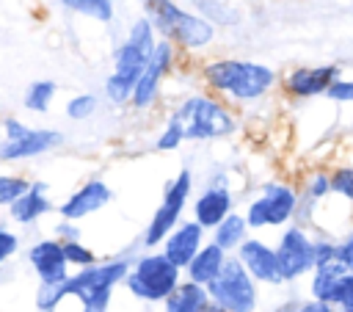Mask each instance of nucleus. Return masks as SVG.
I'll use <instances>...</instances> for the list:
<instances>
[{
	"label": "nucleus",
	"instance_id": "12",
	"mask_svg": "<svg viewBox=\"0 0 353 312\" xmlns=\"http://www.w3.org/2000/svg\"><path fill=\"white\" fill-rule=\"evenodd\" d=\"M237 260L243 262V268L248 271V276L256 279V282H268V284L284 282L281 279V271H279L276 251L270 246H265L262 240H243L237 246Z\"/></svg>",
	"mask_w": 353,
	"mask_h": 312
},
{
	"label": "nucleus",
	"instance_id": "8",
	"mask_svg": "<svg viewBox=\"0 0 353 312\" xmlns=\"http://www.w3.org/2000/svg\"><path fill=\"white\" fill-rule=\"evenodd\" d=\"M295 207H298L295 191L287 185L270 182V185H265L262 196L248 204L245 221H248V226H279L292 218Z\"/></svg>",
	"mask_w": 353,
	"mask_h": 312
},
{
	"label": "nucleus",
	"instance_id": "15",
	"mask_svg": "<svg viewBox=\"0 0 353 312\" xmlns=\"http://www.w3.org/2000/svg\"><path fill=\"white\" fill-rule=\"evenodd\" d=\"M201 240H204V226L196 221H185L176 229H171V235L165 237V257L176 268H188L190 260L201 251Z\"/></svg>",
	"mask_w": 353,
	"mask_h": 312
},
{
	"label": "nucleus",
	"instance_id": "1",
	"mask_svg": "<svg viewBox=\"0 0 353 312\" xmlns=\"http://www.w3.org/2000/svg\"><path fill=\"white\" fill-rule=\"evenodd\" d=\"M154 28L149 19H138L130 33H127V41L116 50V66L110 72V77L105 80V91H108V99L113 102H124L132 97V88L135 83L141 80L143 69L149 66L152 55H154Z\"/></svg>",
	"mask_w": 353,
	"mask_h": 312
},
{
	"label": "nucleus",
	"instance_id": "20",
	"mask_svg": "<svg viewBox=\"0 0 353 312\" xmlns=\"http://www.w3.org/2000/svg\"><path fill=\"white\" fill-rule=\"evenodd\" d=\"M223 262H226V251H223L221 246H215V243L201 246V251H199V254L190 260V265H188V276H190V282L207 287V284L221 273Z\"/></svg>",
	"mask_w": 353,
	"mask_h": 312
},
{
	"label": "nucleus",
	"instance_id": "16",
	"mask_svg": "<svg viewBox=\"0 0 353 312\" xmlns=\"http://www.w3.org/2000/svg\"><path fill=\"white\" fill-rule=\"evenodd\" d=\"M58 144H61V133L58 130H28V135H22L17 141H3L0 144V160L11 163V160L36 157L41 152H50Z\"/></svg>",
	"mask_w": 353,
	"mask_h": 312
},
{
	"label": "nucleus",
	"instance_id": "6",
	"mask_svg": "<svg viewBox=\"0 0 353 312\" xmlns=\"http://www.w3.org/2000/svg\"><path fill=\"white\" fill-rule=\"evenodd\" d=\"M179 284V268L165 254H146L127 273V287L143 301H165Z\"/></svg>",
	"mask_w": 353,
	"mask_h": 312
},
{
	"label": "nucleus",
	"instance_id": "40",
	"mask_svg": "<svg viewBox=\"0 0 353 312\" xmlns=\"http://www.w3.org/2000/svg\"><path fill=\"white\" fill-rule=\"evenodd\" d=\"M204 312H223V309H218V306H215V304H212V306H207V309H204Z\"/></svg>",
	"mask_w": 353,
	"mask_h": 312
},
{
	"label": "nucleus",
	"instance_id": "26",
	"mask_svg": "<svg viewBox=\"0 0 353 312\" xmlns=\"http://www.w3.org/2000/svg\"><path fill=\"white\" fill-rule=\"evenodd\" d=\"M30 188L28 179L17 177V174H0V204H14L25 191Z\"/></svg>",
	"mask_w": 353,
	"mask_h": 312
},
{
	"label": "nucleus",
	"instance_id": "5",
	"mask_svg": "<svg viewBox=\"0 0 353 312\" xmlns=\"http://www.w3.org/2000/svg\"><path fill=\"white\" fill-rule=\"evenodd\" d=\"M207 295L223 312H254L256 306L254 279L248 276V271L237 257L223 262L221 273L207 284Z\"/></svg>",
	"mask_w": 353,
	"mask_h": 312
},
{
	"label": "nucleus",
	"instance_id": "21",
	"mask_svg": "<svg viewBox=\"0 0 353 312\" xmlns=\"http://www.w3.org/2000/svg\"><path fill=\"white\" fill-rule=\"evenodd\" d=\"M207 306H210L207 287L196 282L176 284V290L165 298V312H204Z\"/></svg>",
	"mask_w": 353,
	"mask_h": 312
},
{
	"label": "nucleus",
	"instance_id": "28",
	"mask_svg": "<svg viewBox=\"0 0 353 312\" xmlns=\"http://www.w3.org/2000/svg\"><path fill=\"white\" fill-rule=\"evenodd\" d=\"M63 257H66V262L69 265H77V268H88V265H94V251L88 248V246H83L80 240H66L63 243Z\"/></svg>",
	"mask_w": 353,
	"mask_h": 312
},
{
	"label": "nucleus",
	"instance_id": "18",
	"mask_svg": "<svg viewBox=\"0 0 353 312\" xmlns=\"http://www.w3.org/2000/svg\"><path fill=\"white\" fill-rule=\"evenodd\" d=\"M336 75H339L336 66H314V69L303 66L287 77V88L298 97H314V94L328 91V86L336 80Z\"/></svg>",
	"mask_w": 353,
	"mask_h": 312
},
{
	"label": "nucleus",
	"instance_id": "13",
	"mask_svg": "<svg viewBox=\"0 0 353 312\" xmlns=\"http://www.w3.org/2000/svg\"><path fill=\"white\" fill-rule=\"evenodd\" d=\"M171 58H174V47L168 44V41H160L157 47H154V55H152V61H149V66L143 69V75H141V80L135 83V88H132V105H138V108H146V105H152L154 102V97H157V88H160V80H163V75L168 72V66H171Z\"/></svg>",
	"mask_w": 353,
	"mask_h": 312
},
{
	"label": "nucleus",
	"instance_id": "34",
	"mask_svg": "<svg viewBox=\"0 0 353 312\" xmlns=\"http://www.w3.org/2000/svg\"><path fill=\"white\" fill-rule=\"evenodd\" d=\"M3 130H6V141H17V138L28 135V130H30V127L11 116V119H6V121H3Z\"/></svg>",
	"mask_w": 353,
	"mask_h": 312
},
{
	"label": "nucleus",
	"instance_id": "2",
	"mask_svg": "<svg viewBox=\"0 0 353 312\" xmlns=\"http://www.w3.org/2000/svg\"><path fill=\"white\" fill-rule=\"evenodd\" d=\"M127 273H130V265L124 260H113L105 265H88L80 273L69 276L58 290H61V298H69V295L80 298L83 309L88 312H105L116 282L127 279Z\"/></svg>",
	"mask_w": 353,
	"mask_h": 312
},
{
	"label": "nucleus",
	"instance_id": "32",
	"mask_svg": "<svg viewBox=\"0 0 353 312\" xmlns=\"http://www.w3.org/2000/svg\"><path fill=\"white\" fill-rule=\"evenodd\" d=\"M19 248V237L11 229H0V262H6L8 257H14Z\"/></svg>",
	"mask_w": 353,
	"mask_h": 312
},
{
	"label": "nucleus",
	"instance_id": "29",
	"mask_svg": "<svg viewBox=\"0 0 353 312\" xmlns=\"http://www.w3.org/2000/svg\"><path fill=\"white\" fill-rule=\"evenodd\" d=\"M97 110V97L94 94H77L66 102V116L69 119H88Z\"/></svg>",
	"mask_w": 353,
	"mask_h": 312
},
{
	"label": "nucleus",
	"instance_id": "4",
	"mask_svg": "<svg viewBox=\"0 0 353 312\" xmlns=\"http://www.w3.org/2000/svg\"><path fill=\"white\" fill-rule=\"evenodd\" d=\"M143 6L149 11L152 28L163 30L168 39H176V44H182L188 50H199V47L210 44L212 25L207 19L176 8L171 0H143Z\"/></svg>",
	"mask_w": 353,
	"mask_h": 312
},
{
	"label": "nucleus",
	"instance_id": "30",
	"mask_svg": "<svg viewBox=\"0 0 353 312\" xmlns=\"http://www.w3.org/2000/svg\"><path fill=\"white\" fill-rule=\"evenodd\" d=\"M328 179H331V191H336L339 196L353 202V168L350 166L347 168H336Z\"/></svg>",
	"mask_w": 353,
	"mask_h": 312
},
{
	"label": "nucleus",
	"instance_id": "17",
	"mask_svg": "<svg viewBox=\"0 0 353 312\" xmlns=\"http://www.w3.org/2000/svg\"><path fill=\"white\" fill-rule=\"evenodd\" d=\"M196 224L204 229H215L229 213H232V196L226 188H207L196 202H193Z\"/></svg>",
	"mask_w": 353,
	"mask_h": 312
},
{
	"label": "nucleus",
	"instance_id": "7",
	"mask_svg": "<svg viewBox=\"0 0 353 312\" xmlns=\"http://www.w3.org/2000/svg\"><path fill=\"white\" fill-rule=\"evenodd\" d=\"M185 127V138H218L232 133L234 121L229 110L207 97H190L174 116Z\"/></svg>",
	"mask_w": 353,
	"mask_h": 312
},
{
	"label": "nucleus",
	"instance_id": "37",
	"mask_svg": "<svg viewBox=\"0 0 353 312\" xmlns=\"http://www.w3.org/2000/svg\"><path fill=\"white\" fill-rule=\"evenodd\" d=\"M55 235L61 237V243H66V240H77V229H74L72 224H63V226H58V229H55Z\"/></svg>",
	"mask_w": 353,
	"mask_h": 312
},
{
	"label": "nucleus",
	"instance_id": "39",
	"mask_svg": "<svg viewBox=\"0 0 353 312\" xmlns=\"http://www.w3.org/2000/svg\"><path fill=\"white\" fill-rule=\"evenodd\" d=\"M273 312H295L292 306H279V309H273Z\"/></svg>",
	"mask_w": 353,
	"mask_h": 312
},
{
	"label": "nucleus",
	"instance_id": "33",
	"mask_svg": "<svg viewBox=\"0 0 353 312\" xmlns=\"http://www.w3.org/2000/svg\"><path fill=\"white\" fill-rule=\"evenodd\" d=\"M325 94L331 99H339V102H353V83L350 80H334Z\"/></svg>",
	"mask_w": 353,
	"mask_h": 312
},
{
	"label": "nucleus",
	"instance_id": "25",
	"mask_svg": "<svg viewBox=\"0 0 353 312\" xmlns=\"http://www.w3.org/2000/svg\"><path fill=\"white\" fill-rule=\"evenodd\" d=\"M58 3L66 6L69 11L85 14V17L99 19V22H108L113 17V0H58Z\"/></svg>",
	"mask_w": 353,
	"mask_h": 312
},
{
	"label": "nucleus",
	"instance_id": "14",
	"mask_svg": "<svg viewBox=\"0 0 353 312\" xmlns=\"http://www.w3.org/2000/svg\"><path fill=\"white\" fill-rule=\"evenodd\" d=\"M110 199H113V193H110V188H108L102 179H88L83 188H77V191L61 204V215L69 218V221H77V218H85V215L97 213V210L105 207Z\"/></svg>",
	"mask_w": 353,
	"mask_h": 312
},
{
	"label": "nucleus",
	"instance_id": "27",
	"mask_svg": "<svg viewBox=\"0 0 353 312\" xmlns=\"http://www.w3.org/2000/svg\"><path fill=\"white\" fill-rule=\"evenodd\" d=\"M328 306H342V312H353V273H345L334 293L325 301Z\"/></svg>",
	"mask_w": 353,
	"mask_h": 312
},
{
	"label": "nucleus",
	"instance_id": "24",
	"mask_svg": "<svg viewBox=\"0 0 353 312\" xmlns=\"http://www.w3.org/2000/svg\"><path fill=\"white\" fill-rule=\"evenodd\" d=\"M52 97H55V83L52 80H36L25 91V108L33 113H47Z\"/></svg>",
	"mask_w": 353,
	"mask_h": 312
},
{
	"label": "nucleus",
	"instance_id": "35",
	"mask_svg": "<svg viewBox=\"0 0 353 312\" xmlns=\"http://www.w3.org/2000/svg\"><path fill=\"white\" fill-rule=\"evenodd\" d=\"M339 262L345 265L347 273H353V235L339 246Z\"/></svg>",
	"mask_w": 353,
	"mask_h": 312
},
{
	"label": "nucleus",
	"instance_id": "22",
	"mask_svg": "<svg viewBox=\"0 0 353 312\" xmlns=\"http://www.w3.org/2000/svg\"><path fill=\"white\" fill-rule=\"evenodd\" d=\"M345 265L336 260V262H328V265H320L314 268V279H312V293H314V301H328V295L334 293V287L339 284V279L345 276Z\"/></svg>",
	"mask_w": 353,
	"mask_h": 312
},
{
	"label": "nucleus",
	"instance_id": "3",
	"mask_svg": "<svg viewBox=\"0 0 353 312\" xmlns=\"http://www.w3.org/2000/svg\"><path fill=\"white\" fill-rule=\"evenodd\" d=\"M212 88L229 91L237 99H256L273 86V69L248 61H212L204 69Z\"/></svg>",
	"mask_w": 353,
	"mask_h": 312
},
{
	"label": "nucleus",
	"instance_id": "19",
	"mask_svg": "<svg viewBox=\"0 0 353 312\" xmlns=\"http://www.w3.org/2000/svg\"><path fill=\"white\" fill-rule=\"evenodd\" d=\"M44 191H47L44 182H33V185L11 204V218L19 221V224H33V221L41 218L44 213H50L52 204H50V199H47Z\"/></svg>",
	"mask_w": 353,
	"mask_h": 312
},
{
	"label": "nucleus",
	"instance_id": "41",
	"mask_svg": "<svg viewBox=\"0 0 353 312\" xmlns=\"http://www.w3.org/2000/svg\"><path fill=\"white\" fill-rule=\"evenodd\" d=\"M83 312H88V309H83Z\"/></svg>",
	"mask_w": 353,
	"mask_h": 312
},
{
	"label": "nucleus",
	"instance_id": "10",
	"mask_svg": "<svg viewBox=\"0 0 353 312\" xmlns=\"http://www.w3.org/2000/svg\"><path fill=\"white\" fill-rule=\"evenodd\" d=\"M281 279H298L314 268V243L306 237L301 226H290L276 248Z\"/></svg>",
	"mask_w": 353,
	"mask_h": 312
},
{
	"label": "nucleus",
	"instance_id": "9",
	"mask_svg": "<svg viewBox=\"0 0 353 312\" xmlns=\"http://www.w3.org/2000/svg\"><path fill=\"white\" fill-rule=\"evenodd\" d=\"M188 193H190V171H179L176 179L168 185L165 196H163V204L157 207L152 224L146 226L143 232V246H157L160 240H165L174 229V224L179 221L182 210H185V202H188Z\"/></svg>",
	"mask_w": 353,
	"mask_h": 312
},
{
	"label": "nucleus",
	"instance_id": "11",
	"mask_svg": "<svg viewBox=\"0 0 353 312\" xmlns=\"http://www.w3.org/2000/svg\"><path fill=\"white\" fill-rule=\"evenodd\" d=\"M28 260H30L33 271L39 273L41 284H63L69 279V271H66L69 262L63 257V243L58 237L33 243L28 251Z\"/></svg>",
	"mask_w": 353,
	"mask_h": 312
},
{
	"label": "nucleus",
	"instance_id": "36",
	"mask_svg": "<svg viewBox=\"0 0 353 312\" xmlns=\"http://www.w3.org/2000/svg\"><path fill=\"white\" fill-rule=\"evenodd\" d=\"M325 191H331V179H328V177H323V174H317V177L309 182V196H314V199H317V196H323Z\"/></svg>",
	"mask_w": 353,
	"mask_h": 312
},
{
	"label": "nucleus",
	"instance_id": "31",
	"mask_svg": "<svg viewBox=\"0 0 353 312\" xmlns=\"http://www.w3.org/2000/svg\"><path fill=\"white\" fill-rule=\"evenodd\" d=\"M182 138H185V127H182V121L171 119V124L165 127V133L157 138V149H176V146L182 144Z\"/></svg>",
	"mask_w": 353,
	"mask_h": 312
},
{
	"label": "nucleus",
	"instance_id": "38",
	"mask_svg": "<svg viewBox=\"0 0 353 312\" xmlns=\"http://www.w3.org/2000/svg\"><path fill=\"white\" fill-rule=\"evenodd\" d=\"M298 312H334L328 304H323V301H312V304H303Z\"/></svg>",
	"mask_w": 353,
	"mask_h": 312
},
{
	"label": "nucleus",
	"instance_id": "23",
	"mask_svg": "<svg viewBox=\"0 0 353 312\" xmlns=\"http://www.w3.org/2000/svg\"><path fill=\"white\" fill-rule=\"evenodd\" d=\"M245 229H248V221L243 215H237V213H229L215 226V246H221L223 251L226 248H237L245 240Z\"/></svg>",
	"mask_w": 353,
	"mask_h": 312
}]
</instances>
